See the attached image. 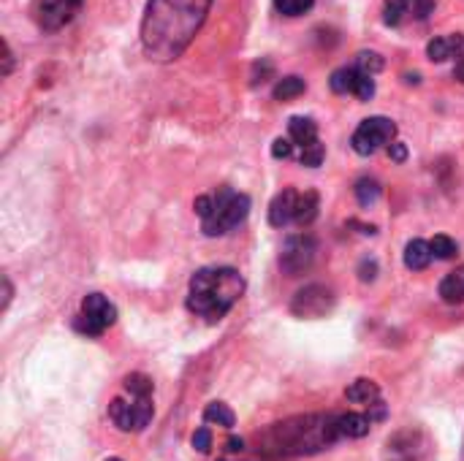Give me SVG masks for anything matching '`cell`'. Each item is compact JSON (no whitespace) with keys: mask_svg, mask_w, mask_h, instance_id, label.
Instances as JSON below:
<instances>
[{"mask_svg":"<svg viewBox=\"0 0 464 461\" xmlns=\"http://www.w3.org/2000/svg\"><path fill=\"white\" fill-rule=\"evenodd\" d=\"M212 0H150L141 19V46L155 62H171L193 43Z\"/></svg>","mask_w":464,"mask_h":461,"instance_id":"cell-1","label":"cell"},{"mask_svg":"<svg viewBox=\"0 0 464 461\" xmlns=\"http://www.w3.org/2000/svg\"><path fill=\"white\" fill-rule=\"evenodd\" d=\"M245 280L231 266H204L190 277L188 310L198 318L215 323L242 299Z\"/></svg>","mask_w":464,"mask_h":461,"instance_id":"cell-2","label":"cell"},{"mask_svg":"<svg viewBox=\"0 0 464 461\" xmlns=\"http://www.w3.org/2000/svg\"><path fill=\"white\" fill-rule=\"evenodd\" d=\"M250 215V198L245 193H234L231 187H220L215 196V212L204 220L207 236H223L242 226Z\"/></svg>","mask_w":464,"mask_h":461,"instance_id":"cell-3","label":"cell"},{"mask_svg":"<svg viewBox=\"0 0 464 461\" xmlns=\"http://www.w3.org/2000/svg\"><path fill=\"white\" fill-rule=\"evenodd\" d=\"M152 413L155 408L150 397H130V402L117 397L109 405V418L120 432H141L152 421Z\"/></svg>","mask_w":464,"mask_h":461,"instance_id":"cell-4","label":"cell"},{"mask_svg":"<svg viewBox=\"0 0 464 461\" xmlns=\"http://www.w3.org/2000/svg\"><path fill=\"white\" fill-rule=\"evenodd\" d=\"M394 136H397V125H394L389 117H367V120L353 130L351 144H353V149H356L359 155L367 158V155L378 152L381 147L392 144Z\"/></svg>","mask_w":464,"mask_h":461,"instance_id":"cell-5","label":"cell"},{"mask_svg":"<svg viewBox=\"0 0 464 461\" xmlns=\"http://www.w3.org/2000/svg\"><path fill=\"white\" fill-rule=\"evenodd\" d=\"M114 321H117V307L106 296L90 293L82 302V315L76 321V329L84 331L87 337H101L109 326H114Z\"/></svg>","mask_w":464,"mask_h":461,"instance_id":"cell-6","label":"cell"},{"mask_svg":"<svg viewBox=\"0 0 464 461\" xmlns=\"http://www.w3.org/2000/svg\"><path fill=\"white\" fill-rule=\"evenodd\" d=\"M315 253H318V245L310 234H296V236H288L285 245H283V253H280V266L288 277H296L302 272H307L315 261Z\"/></svg>","mask_w":464,"mask_h":461,"instance_id":"cell-7","label":"cell"},{"mask_svg":"<svg viewBox=\"0 0 464 461\" xmlns=\"http://www.w3.org/2000/svg\"><path fill=\"white\" fill-rule=\"evenodd\" d=\"M84 0H35L33 5V16L35 24L46 33H54L60 27H65L82 8Z\"/></svg>","mask_w":464,"mask_h":461,"instance_id":"cell-8","label":"cell"},{"mask_svg":"<svg viewBox=\"0 0 464 461\" xmlns=\"http://www.w3.org/2000/svg\"><path fill=\"white\" fill-rule=\"evenodd\" d=\"M334 307V293L324 285H307L291 302V312L299 318H321Z\"/></svg>","mask_w":464,"mask_h":461,"instance_id":"cell-9","label":"cell"},{"mask_svg":"<svg viewBox=\"0 0 464 461\" xmlns=\"http://www.w3.org/2000/svg\"><path fill=\"white\" fill-rule=\"evenodd\" d=\"M435 11V0H386L383 22L389 27H400L405 22H424Z\"/></svg>","mask_w":464,"mask_h":461,"instance_id":"cell-10","label":"cell"},{"mask_svg":"<svg viewBox=\"0 0 464 461\" xmlns=\"http://www.w3.org/2000/svg\"><path fill=\"white\" fill-rule=\"evenodd\" d=\"M296 204H299V193L294 187L280 190L269 204V223L275 228H285L288 223H294L296 220Z\"/></svg>","mask_w":464,"mask_h":461,"instance_id":"cell-11","label":"cell"},{"mask_svg":"<svg viewBox=\"0 0 464 461\" xmlns=\"http://www.w3.org/2000/svg\"><path fill=\"white\" fill-rule=\"evenodd\" d=\"M427 57L432 62H446L451 57L462 60L464 57V35L462 33H454V35H440V38H432L427 43Z\"/></svg>","mask_w":464,"mask_h":461,"instance_id":"cell-12","label":"cell"},{"mask_svg":"<svg viewBox=\"0 0 464 461\" xmlns=\"http://www.w3.org/2000/svg\"><path fill=\"white\" fill-rule=\"evenodd\" d=\"M334 424H337V435H340V437L359 440V437H367V435H370L372 418H370V416H362V413H348V416L334 418Z\"/></svg>","mask_w":464,"mask_h":461,"instance_id":"cell-13","label":"cell"},{"mask_svg":"<svg viewBox=\"0 0 464 461\" xmlns=\"http://www.w3.org/2000/svg\"><path fill=\"white\" fill-rule=\"evenodd\" d=\"M288 133H291V141L299 144L302 149L310 147L313 141H318V125L310 117H291L288 120Z\"/></svg>","mask_w":464,"mask_h":461,"instance_id":"cell-14","label":"cell"},{"mask_svg":"<svg viewBox=\"0 0 464 461\" xmlns=\"http://www.w3.org/2000/svg\"><path fill=\"white\" fill-rule=\"evenodd\" d=\"M432 247H430V242H424V239H413V242H408V247H405V266L411 269V272H421V269H427L430 264H432Z\"/></svg>","mask_w":464,"mask_h":461,"instance_id":"cell-15","label":"cell"},{"mask_svg":"<svg viewBox=\"0 0 464 461\" xmlns=\"http://www.w3.org/2000/svg\"><path fill=\"white\" fill-rule=\"evenodd\" d=\"M345 397H348V402H356V405H378V399H381V389H378V383H372V380H367V378H362V380H356V383H351V389L345 391Z\"/></svg>","mask_w":464,"mask_h":461,"instance_id":"cell-16","label":"cell"},{"mask_svg":"<svg viewBox=\"0 0 464 461\" xmlns=\"http://www.w3.org/2000/svg\"><path fill=\"white\" fill-rule=\"evenodd\" d=\"M318 206H321L318 193H315V190H307L304 196H299V204H296V220H294V223H299L302 228H304V226H313V220L318 217Z\"/></svg>","mask_w":464,"mask_h":461,"instance_id":"cell-17","label":"cell"},{"mask_svg":"<svg viewBox=\"0 0 464 461\" xmlns=\"http://www.w3.org/2000/svg\"><path fill=\"white\" fill-rule=\"evenodd\" d=\"M204 421L215 424V427H223V429H234L237 416H234V410L226 402H209L207 410H204Z\"/></svg>","mask_w":464,"mask_h":461,"instance_id":"cell-18","label":"cell"},{"mask_svg":"<svg viewBox=\"0 0 464 461\" xmlns=\"http://www.w3.org/2000/svg\"><path fill=\"white\" fill-rule=\"evenodd\" d=\"M304 90H307V82L302 76H283L275 84L272 95H275V101H291V98H299Z\"/></svg>","mask_w":464,"mask_h":461,"instance_id":"cell-19","label":"cell"},{"mask_svg":"<svg viewBox=\"0 0 464 461\" xmlns=\"http://www.w3.org/2000/svg\"><path fill=\"white\" fill-rule=\"evenodd\" d=\"M440 296L446 304H462L464 302V274H449L443 283H440Z\"/></svg>","mask_w":464,"mask_h":461,"instance_id":"cell-20","label":"cell"},{"mask_svg":"<svg viewBox=\"0 0 464 461\" xmlns=\"http://www.w3.org/2000/svg\"><path fill=\"white\" fill-rule=\"evenodd\" d=\"M356 79H359V68H337L329 79L334 92H353L356 90Z\"/></svg>","mask_w":464,"mask_h":461,"instance_id":"cell-21","label":"cell"},{"mask_svg":"<svg viewBox=\"0 0 464 461\" xmlns=\"http://www.w3.org/2000/svg\"><path fill=\"white\" fill-rule=\"evenodd\" d=\"M430 247H432V255H435L438 261H451V258L459 253V245H457L451 236H446V234H438V236L430 242Z\"/></svg>","mask_w":464,"mask_h":461,"instance_id":"cell-22","label":"cell"},{"mask_svg":"<svg viewBox=\"0 0 464 461\" xmlns=\"http://www.w3.org/2000/svg\"><path fill=\"white\" fill-rule=\"evenodd\" d=\"M381 198V185L375 182V179H359L356 182V201L362 204V206H372L375 201Z\"/></svg>","mask_w":464,"mask_h":461,"instance_id":"cell-23","label":"cell"},{"mask_svg":"<svg viewBox=\"0 0 464 461\" xmlns=\"http://www.w3.org/2000/svg\"><path fill=\"white\" fill-rule=\"evenodd\" d=\"M122 386H125V391H128L130 397H152V380H150L147 375H141V372L128 375V378L122 380Z\"/></svg>","mask_w":464,"mask_h":461,"instance_id":"cell-24","label":"cell"},{"mask_svg":"<svg viewBox=\"0 0 464 461\" xmlns=\"http://www.w3.org/2000/svg\"><path fill=\"white\" fill-rule=\"evenodd\" d=\"M383 57L378 54V52H359L356 54V68L362 71V73H367V76H375V73H381L383 71Z\"/></svg>","mask_w":464,"mask_h":461,"instance_id":"cell-25","label":"cell"},{"mask_svg":"<svg viewBox=\"0 0 464 461\" xmlns=\"http://www.w3.org/2000/svg\"><path fill=\"white\" fill-rule=\"evenodd\" d=\"M324 158H326V147H324L321 141H313V144L304 147L302 155H299L302 166H307V168H318V166L324 163Z\"/></svg>","mask_w":464,"mask_h":461,"instance_id":"cell-26","label":"cell"},{"mask_svg":"<svg viewBox=\"0 0 464 461\" xmlns=\"http://www.w3.org/2000/svg\"><path fill=\"white\" fill-rule=\"evenodd\" d=\"M313 3H315V0H275L277 11L285 14V16H299V14H304V11H310Z\"/></svg>","mask_w":464,"mask_h":461,"instance_id":"cell-27","label":"cell"},{"mask_svg":"<svg viewBox=\"0 0 464 461\" xmlns=\"http://www.w3.org/2000/svg\"><path fill=\"white\" fill-rule=\"evenodd\" d=\"M353 95H356L359 101H372V95H375V79L359 71V79H356V90H353Z\"/></svg>","mask_w":464,"mask_h":461,"instance_id":"cell-28","label":"cell"},{"mask_svg":"<svg viewBox=\"0 0 464 461\" xmlns=\"http://www.w3.org/2000/svg\"><path fill=\"white\" fill-rule=\"evenodd\" d=\"M291 155H294V141H291V139H275V141H272V158L288 160Z\"/></svg>","mask_w":464,"mask_h":461,"instance_id":"cell-29","label":"cell"},{"mask_svg":"<svg viewBox=\"0 0 464 461\" xmlns=\"http://www.w3.org/2000/svg\"><path fill=\"white\" fill-rule=\"evenodd\" d=\"M193 448H196L198 454H209V448H212V432H209L207 427L196 429V435H193Z\"/></svg>","mask_w":464,"mask_h":461,"instance_id":"cell-30","label":"cell"},{"mask_svg":"<svg viewBox=\"0 0 464 461\" xmlns=\"http://www.w3.org/2000/svg\"><path fill=\"white\" fill-rule=\"evenodd\" d=\"M193 209H196V215H198L201 220H207V217L215 212V196H198V198L193 201Z\"/></svg>","mask_w":464,"mask_h":461,"instance_id":"cell-31","label":"cell"},{"mask_svg":"<svg viewBox=\"0 0 464 461\" xmlns=\"http://www.w3.org/2000/svg\"><path fill=\"white\" fill-rule=\"evenodd\" d=\"M389 158H392L394 163H405V160H408V147H405L402 141H392V144H389Z\"/></svg>","mask_w":464,"mask_h":461,"instance_id":"cell-32","label":"cell"},{"mask_svg":"<svg viewBox=\"0 0 464 461\" xmlns=\"http://www.w3.org/2000/svg\"><path fill=\"white\" fill-rule=\"evenodd\" d=\"M359 277L364 280V283H372L375 280V274H378V264L375 261H362V266H359Z\"/></svg>","mask_w":464,"mask_h":461,"instance_id":"cell-33","label":"cell"},{"mask_svg":"<svg viewBox=\"0 0 464 461\" xmlns=\"http://www.w3.org/2000/svg\"><path fill=\"white\" fill-rule=\"evenodd\" d=\"M3 52H5V57H3V76H8L11 73V68H14V54H11V46L8 43H3Z\"/></svg>","mask_w":464,"mask_h":461,"instance_id":"cell-34","label":"cell"},{"mask_svg":"<svg viewBox=\"0 0 464 461\" xmlns=\"http://www.w3.org/2000/svg\"><path fill=\"white\" fill-rule=\"evenodd\" d=\"M8 302H11V283L8 277H3V310L8 307Z\"/></svg>","mask_w":464,"mask_h":461,"instance_id":"cell-35","label":"cell"},{"mask_svg":"<svg viewBox=\"0 0 464 461\" xmlns=\"http://www.w3.org/2000/svg\"><path fill=\"white\" fill-rule=\"evenodd\" d=\"M242 448H245V443H242L239 437H231V440H228V451H231V454H237V451H242Z\"/></svg>","mask_w":464,"mask_h":461,"instance_id":"cell-36","label":"cell"},{"mask_svg":"<svg viewBox=\"0 0 464 461\" xmlns=\"http://www.w3.org/2000/svg\"><path fill=\"white\" fill-rule=\"evenodd\" d=\"M454 79H459L464 84V57L462 60H457V65H454Z\"/></svg>","mask_w":464,"mask_h":461,"instance_id":"cell-37","label":"cell"},{"mask_svg":"<svg viewBox=\"0 0 464 461\" xmlns=\"http://www.w3.org/2000/svg\"><path fill=\"white\" fill-rule=\"evenodd\" d=\"M106 461H122V459H106Z\"/></svg>","mask_w":464,"mask_h":461,"instance_id":"cell-38","label":"cell"}]
</instances>
